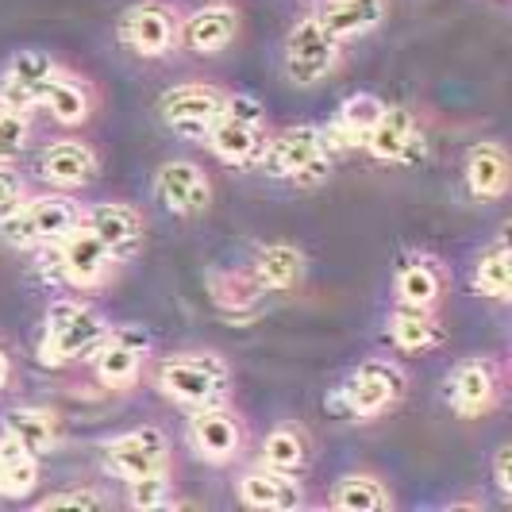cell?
Wrapping results in <instances>:
<instances>
[{"instance_id":"obj_3","label":"cell","mask_w":512,"mask_h":512,"mask_svg":"<svg viewBox=\"0 0 512 512\" xmlns=\"http://www.w3.org/2000/svg\"><path fill=\"white\" fill-rule=\"evenodd\" d=\"M120 258L104 247L85 224L66 231L54 247L39 251V274L54 285H66L74 293H97L116 278Z\"/></svg>"},{"instance_id":"obj_41","label":"cell","mask_w":512,"mask_h":512,"mask_svg":"<svg viewBox=\"0 0 512 512\" xmlns=\"http://www.w3.org/2000/svg\"><path fill=\"white\" fill-rule=\"evenodd\" d=\"M12 378H16V362H12V355L0 347V397L8 393V385H12Z\"/></svg>"},{"instance_id":"obj_2","label":"cell","mask_w":512,"mask_h":512,"mask_svg":"<svg viewBox=\"0 0 512 512\" xmlns=\"http://www.w3.org/2000/svg\"><path fill=\"white\" fill-rule=\"evenodd\" d=\"M154 389L181 409H201L231 397V366L220 351H174L158 362Z\"/></svg>"},{"instance_id":"obj_4","label":"cell","mask_w":512,"mask_h":512,"mask_svg":"<svg viewBox=\"0 0 512 512\" xmlns=\"http://www.w3.org/2000/svg\"><path fill=\"white\" fill-rule=\"evenodd\" d=\"M81 224V205L70 193H24V201L0 220V239L12 251H47Z\"/></svg>"},{"instance_id":"obj_33","label":"cell","mask_w":512,"mask_h":512,"mask_svg":"<svg viewBox=\"0 0 512 512\" xmlns=\"http://www.w3.org/2000/svg\"><path fill=\"white\" fill-rule=\"evenodd\" d=\"M258 462L270 470H285V474H305L312 462V439L301 424H278L262 439Z\"/></svg>"},{"instance_id":"obj_30","label":"cell","mask_w":512,"mask_h":512,"mask_svg":"<svg viewBox=\"0 0 512 512\" xmlns=\"http://www.w3.org/2000/svg\"><path fill=\"white\" fill-rule=\"evenodd\" d=\"M208 301L228 320H255L262 312L266 293L258 289L251 270H212L208 274Z\"/></svg>"},{"instance_id":"obj_25","label":"cell","mask_w":512,"mask_h":512,"mask_svg":"<svg viewBox=\"0 0 512 512\" xmlns=\"http://www.w3.org/2000/svg\"><path fill=\"white\" fill-rule=\"evenodd\" d=\"M266 135L270 128L262 124H247V120H235V116H220L205 135V147L216 162L224 166H235V170H247V166H258V154L266 147Z\"/></svg>"},{"instance_id":"obj_18","label":"cell","mask_w":512,"mask_h":512,"mask_svg":"<svg viewBox=\"0 0 512 512\" xmlns=\"http://www.w3.org/2000/svg\"><path fill=\"white\" fill-rule=\"evenodd\" d=\"M54 70L58 62L47 51H35V47L16 51L0 70V104L12 112H27V116L39 112V101L51 85Z\"/></svg>"},{"instance_id":"obj_40","label":"cell","mask_w":512,"mask_h":512,"mask_svg":"<svg viewBox=\"0 0 512 512\" xmlns=\"http://www.w3.org/2000/svg\"><path fill=\"white\" fill-rule=\"evenodd\" d=\"M493 486H497V497L509 505L512 501V447L501 443L497 455H493Z\"/></svg>"},{"instance_id":"obj_11","label":"cell","mask_w":512,"mask_h":512,"mask_svg":"<svg viewBox=\"0 0 512 512\" xmlns=\"http://www.w3.org/2000/svg\"><path fill=\"white\" fill-rule=\"evenodd\" d=\"M224 101L228 89L212 85V81H181L174 89H166L158 97V120L166 124V131H174L178 139L189 143H205L208 128L224 116Z\"/></svg>"},{"instance_id":"obj_8","label":"cell","mask_w":512,"mask_h":512,"mask_svg":"<svg viewBox=\"0 0 512 512\" xmlns=\"http://www.w3.org/2000/svg\"><path fill=\"white\" fill-rule=\"evenodd\" d=\"M509 370L497 355H470L451 366L447 374V405L459 420L493 416L505 401Z\"/></svg>"},{"instance_id":"obj_12","label":"cell","mask_w":512,"mask_h":512,"mask_svg":"<svg viewBox=\"0 0 512 512\" xmlns=\"http://www.w3.org/2000/svg\"><path fill=\"white\" fill-rule=\"evenodd\" d=\"M101 470L116 482H135L154 470H170V439L158 424H139L101 443Z\"/></svg>"},{"instance_id":"obj_16","label":"cell","mask_w":512,"mask_h":512,"mask_svg":"<svg viewBox=\"0 0 512 512\" xmlns=\"http://www.w3.org/2000/svg\"><path fill=\"white\" fill-rule=\"evenodd\" d=\"M324 131L320 124H285L266 135V147L258 154V170L274 181H293L305 166L324 158Z\"/></svg>"},{"instance_id":"obj_13","label":"cell","mask_w":512,"mask_h":512,"mask_svg":"<svg viewBox=\"0 0 512 512\" xmlns=\"http://www.w3.org/2000/svg\"><path fill=\"white\" fill-rule=\"evenodd\" d=\"M154 201L178 220L205 216L212 208V178L193 158H166L154 170Z\"/></svg>"},{"instance_id":"obj_29","label":"cell","mask_w":512,"mask_h":512,"mask_svg":"<svg viewBox=\"0 0 512 512\" xmlns=\"http://www.w3.org/2000/svg\"><path fill=\"white\" fill-rule=\"evenodd\" d=\"M385 12H389V0H320L316 20L328 27V35H335L339 43H355L382 27Z\"/></svg>"},{"instance_id":"obj_36","label":"cell","mask_w":512,"mask_h":512,"mask_svg":"<svg viewBox=\"0 0 512 512\" xmlns=\"http://www.w3.org/2000/svg\"><path fill=\"white\" fill-rule=\"evenodd\" d=\"M27 143H31V120H27V112H12V108L0 104V166L20 162Z\"/></svg>"},{"instance_id":"obj_17","label":"cell","mask_w":512,"mask_h":512,"mask_svg":"<svg viewBox=\"0 0 512 512\" xmlns=\"http://www.w3.org/2000/svg\"><path fill=\"white\" fill-rule=\"evenodd\" d=\"M81 224L120 262L135 258L147 243V216L128 201H97V205L81 208Z\"/></svg>"},{"instance_id":"obj_5","label":"cell","mask_w":512,"mask_h":512,"mask_svg":"<svg viewBox=\"0 0 512 512\" xmlns=\"http://www.w3.org/2000/svg\"><path fill=\"white\" fill-rule=\"evenodd\" d=\"M409 393V370L397 359H362L339 385V405L351 420L370 424L393 412Z\"/></svg>"},{"instance_id":"obj_20","label":"cell","mask_w":512,"mask_h":512,"mask_svg":"<svg viewBox=\"0 0 512 512\" xmlns=\"http://www.w3.org/2000/svg\"><path fill=\"white\" fill-rule=\"evenodd\" d=\"M97 104H101V93H97V85L89 77L58 66L47 93H43V101H39V112H47L58 128L77 131L97 116Z\"/></svg>"},{"instance_id":"obj_6","label":"cell","mask_w":512,"mask_h":512,"mask_svg":"<svg viewBox=\"0 0 512 512\" xmlns=\"http://www.w3.org/2000/svg\"><path fill=\"white\" fill-rule=\"evenodd\" d=\"M343 66V43L328 35L316 12L297 16L282 43V70L297 89H316Z\"/></svg>"},{"instance_id":"obj_19","label":"cell","mask_w":512,"mask_h":512,"mask_svg":"<svg viewBox=\"0 0 512 512\" xmlns=\"http://www.w3.org/2000/svg\"><path fill=\"white\" fill-rule=\"evenodd\" d=\"M235 501L255 512H297L305 505V482L301 474L270 470L258 462L235 478Z\"/></svg>"},{"instance_id":"obj_31","label":"cell","mask_w":512,"mask_h":512,"mask_svg":"<svg viewBox=\"0 0 512 512\" xmlns=\"http://www.w3.org/2000/svg\"><path fill=\"white\" fill-rule=\"evenodd\" d=\"M328 505L335 512H389L393 489L374 470H347L328 493Z\"/></svg>"},{"instance_id":"obj_23","label":"cell","mask_w":512,"mask_h":512,"mask_svg":"<svg viewBox=\"0 0 512 512\" xmlns=\"http://www.w3.org/2000/svg\"><path fill=\"white\" fill-rule=\"evenodd\" d=\"M462 181H466V193L482 205H497L509 197L512 185V166H509V151L493 139H482L466 151V162H462Z\"/></svg>"},{"instance_id":"obj_39","label":"cell","mask_w":512,"mask_h":512,"mask_svg":"<svg viewBox=\"0 0 512 512\" xmlns=\"http://www.w3.org/2000/svg\"><path fill=\"white\" fill-rule=\"evenodd\" d=\"M24 193H27L24 178H20L12 166H0V220L24 201Z\"/></svg>"},{"instance_id":"obj_22","label":"cell","mask_w":512,"mask_h":512,"mask_svg":"<svg viewBox=\"0 0 512 512\" xmlns=\"http://www.w3.org/2000/svg\"><path fill=\"white\" fill-rule=\"evenodd\" d=\"M239 8L228 0H208L181 16V47L189 54H224L239 39Z\"/></svg>"},{"instance_id":"obj_9","label":"cell","mask_w":512,"mask_h":512,"mask_svg":"<svg viewBox=\"0 0 512 512\" xmlns=\"http://www.w3.org/2000/svg\"><path fill=\"white\" fill-rule=\"evenodd\" d=\"M185 443L205 466H231L247 455V420L228 401L189 409Z\"/></svg>"},{"instance_id":"obj_7","label":"cell","mask_w":512,"mask_h":512,"mask_svg":"<svg viewBox=\"0 0 512 512\" xmlns=\"http://www.w3.org/2000/svg\"><path fill=\"white\" fill-rule=\"evenodd\" d=\"M181 16L174 0H135L116 20V43L143 62L170 58L181 47Z\"/></svg>"},{"instance_id":"obj_10","label":"cell","mask_w":512,"mask_h":512,"mask_svg":"<svg viewBox=\"0 0 512 512\" xmlns=\"http://www.w3.org/2000/svg\"><path fill=\"white\" fill-rule=\"evenodd\" d=\"M151 351H154V339L143 324L108 328V335L101 339V347L89 355L93 378H97L101 389H108V393H128V389H135L139 378H143Z\"/></svg>"},{"instance_id":"obj_34","label":"cell","mask_w":512,"mask_h":512,"mask_svg":"<svg viewBox=\"0 0 512 512\" xmlns=\"http://www.w3.org/2000/svg\"><path fill=\"white\" fill-rule=\"evenodd\" d=\"M43 482L39 455L24 451L20 443L0 436V501H27Z\"/></svg>"},{"instance_id":"obj_15","label":"cell","mask_w":512,"mask_h":512,"mask_svg":"<svg viewBox=\"0 0 512 512\" xmlns=\"http://www.w3.org/2000/svg\"><path fill=\"white\" fill-rule=\"evenodd\" d=\"M35 174L43 178L47 189L77 193V189H85V185L97 181V174H101V154H97L93 143H85L81 135H62V139H51L39 151Z\"/></svg>"},{"instance_id":"obj_32","label":"cell","mask_w":512,"mask_h":512,"mask_svg":"<svg viewBox=\"0 0 512 512\" xmlns=\"http://www.w3.org/2000/svg\"><path fill=\"white\" fill-rule=\"evenodd\" d=\"M470 289L478 297H486L493 305H509L512 293V255H509V235H493L482 255L474 258V270H470Z\"/></svg>"},{"instance_id":"obj_37","label":"cell","mask_w":512,"mask_h":512,"mask_svg":"<svg viewBox=\"0 0 512 512\" xmlns=\"http://www.w3.org/2000/svg\"><path fill=\"white\" fill-rule=\"evenodd\" d=\"M108 505V497H104L101 489L93 486H74V489H58L51 497H43L35 509L39 512H58V509H74V512H97Z\"/></svg>"},{"instance_id":"obj_14","label":"cell","mask_w":512,"mask_h":512,"mask_svg":"<svg viewBox=\"0 0 512 512\" xmlns=\"http://www.w3.org/2000/svg\"><path fill=\"white\" fill-rule=\"evenodd\" d=\"M362 151L385 166H416L424 158V131L409 104H385L378 124L362 139Z\"/></svg>"},{"instance_id":"obj_1","label":"cell","mask_w":512,"mask_h":512,"mask_svg":"<svg viewBox=\"0 0 512 512\" xmlns=\"http://www.w3.org/2000/svg\"><path fill=\"white\" fill-rule=\"evenodd\" d=\"M104 335H108V320L89 301L54 297L43 312V332H39L35 355L47 370H66L77 362H89Z\"/></svg>"},{"instance_id":"obj_26","label":"cell","mask_w":512,"mask_h":512,"mask_svg":"<svg viewBox=\"0 0 512 512\" xmlns=\"http://www.w3.org/2000/svg\"><path fill=\"white\" fill-rule=\"evenodd\" d=\"M385 339L401 355H428L443 343V320L439 308H416V305H393L385 316Z\"/></svg>"},{"instance_id":"obj_28","label":"cell","mask_w":512,"mask_h":512,"mask_svg":"<svg viewBox=\"0 0 512 512\" xmlns=\"http://www.w3.org/2000/svg\"><path fill=\"white\" fill-rule=\"evenodd\" d=\"M305 251L297 243H262L251 258V278L262 293H297L305 282Z\"/></svg>"},{"instance_id":"obj_21","label":"cell","mask_w":512,"mask_h":512,"mask_svg":"<svg viewBox=\"0 0 512 512\" xmlns=\"http://www.w3.org/2000/svg\"><path fill=\"white\" fill-rule=\"evenodd\" d=\"M447 289H451L447 262L432 251H409L405 262L397 266V278H393V301L416 308H439Z\"/></svg>"},{"instance_id":"obj_27","label":"cell","mask_w":512,"mask_h":512,"mask_svg":"<svg viewBox=\"0 0 512 512\" xmlns=\"http://www.w3.org/2000/svg\"><path fill=\"white\" fill-rule=\"evenodd\" d=\"M0 436H8L24 451L43 459V455H54L62 443V420H58V412L43 409V405H12L0 416Z\"/></svg>"},{"instance_id":"obj_38","label":"cell","mask_w":512,"mask_h":512,"mask_svg":"<svg viewBox=\"0 0 512 512\" xmlns=\"http://www.w3.org/2000/svg\"><path fill=\"white\" fill-rule=\"evenodd\" d=\"M224 112L235 116V120H247V124H262V128H270V120H266V104L258 101L255 93H231L228 89Z\"/></svg>"},{"instance_id":"obj_35","label":"cell","mask_w":512,"mask_h":512,"mask_svg":"<svg viewBox=\"0 0 512 512\" xmlns=\"http://www.w3.org/2000/svg\"><path fill=\"white\" fill-rule=\"evenodd\" d=\"M128 486V505L135 512H154L174 505V474L170 470H154V474H143L135 482H124Z\"/></svg>"},{"instance_id":"obj_24","label":"cell","mask_w":512,"mask_h":512,"mask_svg":"<svg viewBox=\"0 0 512 512\" xmlns=\"http://www.w3.org/2000/svg\"><path fill=\"white\" fill-rule=\"evenodd\" d=\"M385 101L382 97H374V93H351V97H343L339 108H335L332 124H324V147L328 154H343V151H355L362 147V139L370 135V128L378 124V116H382Z\"/></svg>"}]
</instances>
